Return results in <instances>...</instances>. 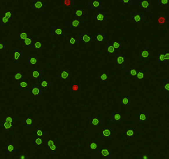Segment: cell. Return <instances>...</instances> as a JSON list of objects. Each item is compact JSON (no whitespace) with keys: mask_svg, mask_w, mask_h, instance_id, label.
<instances>
[{"mask_svg":"<svg viewBox=\"0 0 169 159\" xmlns=\"http://www.w3.org/2000/svg\"><path fill=\"white\" fill-rule=\"evenodd\" d=\"M11 53L12 57L11 58V62L12 64H21V57H22V51L19 47H11Z\"/></svg>","mask_w":169,"mask_h":159,"instance_id":"obj_1","label":"cell"},{"mask_svg":"<svg viewBox=\"0 0 169 159\" xmlns=\"http://www.w3.org/2000/svg\"><path fill=\"white\" fill-rule=\"evenodd\" d=\"M92 40L91 32H83L81 31L79 32V36H77V42L78 44L82 43H90Z\"/></svg>","mask_w":169,"mask_h":159,"instance_id":"obj_2","label":"cell"},{"mask_svg":"<svg viewBox=\"0 0 169 159\" xmlns=\"http://www.w3.org/2000/svg\"><path fill=\"white\" fill-rule=\"evenodd\" d=\"M126 137L130 139H135L139 138V130L137 127H129L126 129Z\"/></svg>","mask_w":169,"mask_h":159,"instance_id":"obj_3","label":"cell"},{"mask_svg":"<svg viewBox=\"0 0 169 159\" xmlns=\"http://www.w3.org/2000/svg\"><path fill=\"white\" fill-rule=\"evenodd\" d=\"M70 77V69H60L58 71V79L60 81H69Z\"/></svg>","mask_w":169,"mask_h":159,"instance_id":"obj_4","label":"cell"},{"mask_svg":"<svg viewBox=\"0 0 169 159\" xmlns=\"http://www.w3.org/2000/svg\"><path fill=\"white\" fill-rule=\"evenodd\" d=\"M64 33H65V28L63 26L52 27V34L55 37H64Z\"/></svg>","mask_w":169,"mask_h":159,"instance_id":"obj_5","label":"cell"},{"mask_svg":"<svg viewBox=\"0 0 169 159\" xmlns=\"http://www.w3.org/2000/svg\"><path fill=\"white\" fill-rule=\"evenodd\" d=\"M123 120V113L121 111H112L111 121L112 123H121Z\"/></svg>","mask_w":169,"mask_h":159,"instance_id":"obj_6","label":"cell"},{"mask_svg":"<svg viewBox=\"0 0 169 159\" xmlns=\"http://www.w3.org/2000/svg\"><path fill=\"white\" fill-rule=\"evenodd\" d=\"M132 21L135 22H143L144 21V16H143V11L134 10L132 12Z\"/></svg>","mask_w":169,"mask_h":159,"instance_id":"obj_7","label":"cell"},{"mask_svg":"<svg viewBox=\"0 0 169 159\" xmlns=\"http://www.w3.org/2000/svg\"><path fill=\"white\" fill-rule=\"evenodd\" d=\"M102 118L99 116H91L89 118V126L91 128H100Z\"/></svg>","mask_w":169,"mask_h":159,"instance_id":"obj_8","label":"cell"},{"mask_svg":"<svg viewBox=\"0 0 169 159\" xmlns=\"http://www.w3.org/2000/svg\"><path fill=\"white\" fill-rule=\"evenodd\" d=\"M137 119L139 123H148L149 122V112L148 111H138Z\"/></svg>","mask_w":169,"mask_h":159,"instance_id":"obj_9","label":"cell"},{"mask_svg":"<svg viewBox=\"0 0 169 159\" xmlns=\"http://www.w3.org/2000/svg\"><path fill=\"white\" fill-rule=\"evenodd\" d=\"M116 59V63L118 65H125L128 62V54L127 53H117Z\"/></svg>","mask_w":169,"mask_h":159,"instance_id":"obj_10","label":"cell"},{"mask_svg":"<svg viewBox=\"0 0 169 159\" xmlns=\"http://www.w3.org/2000/svg\"><path fill=\"white\" fill-rule=\"evenodd\" d=\"M121 105H123V106L131 107L133 105V97L130 95H122L121 99Z\"/></svg>","mask_w":169,"mask_h":159,"instance_id":"obj_11","label":"cell"},{"mask_svg":"<svg viewBox=\"0 0 169 159\" xmlns=\"http://www.w3.org/2000/svg\"><path fill=\"white\" fill-rule=\"evenodd\" d=\"M95 42L105 43L107 41V34L105 32H96L95 33Z\"/></svg>","mask_w":169,"mask_h":159,"instance_id":"obj_12","label":"cell"},{"mask_svg":"<svg viewBox=\"0 0 169 159\" xmlns=\"http://www.w3.org/2000/svg\"><path fill=\"white\" fill-rule=\"evenodd\" d=\"M43 76V70L39 68H34L31 70V78L34 81H39Z\"/></svg>","mask_w":169,"mask_h":159,"instance_id":"obj_13","label":"cell"},{"mask_svg":"<svg viewBox=\"0 0 169 159\" xmlns=\"http://www.w3.org/2000/svg\"><path fill=\"white\" fill-rule=\"evenodd\" d=\"M28 86V83L26 80H18L16 81V89L17 90H21V91H24L27 89Z\"/></svg>","mask_w":169,"mask_h":159,"instance_id":"obj_14","label":"cell"},{"mask_svg":"<svg viewBox=\"0 0 169 159\" xmlns=\"http://www.w3.org/2000/svg\"><path fill=\"white\" fill-rule=\"evenodd\" d=\"M31 9L36 12H41L43 9V1L42 0H32L31 1Z\"/></svg>","mask_w":169,"mask_h":159,"instance_id":"obj_15","label":"cell"},{"mask_svg":"<svg viewBox=\"0 0 169 159\" xmlns=\"http://www.w3.org/2000/svg\"><path fill=\"white\" fill-rule=\"evenodd\" d=\"M5 151L8 155L17 153V144L15 143H7L5 144Z\"/></svg>","mask_w":169,"mask_h":159,"instance_id":"obj_16","label":"cell"},{"mask_svg":"<svg viewBox=\"0 0 169 159\" xmlns=\"http://www.w3.org/2000/svg\"><path fill=\"white\" fill-rule=\"evenodd\" d=\"M107 19V13L101 9L95 12V21L96 22H105Z\"/></svg>","mask_w":169,"mask_h":159,"instance_id":"obj_17","label":"cell"},{"mask_svg":"<svg viewBox=\"0 0 169 159\" xmlns=\"http://www.w3.org/2000/svg\"><path fill=\"white\" fill-rule=\"evenodd\" d=\"M101 128V139H104V138H111L112 137V128L111 127H102Z\"/></svg>","mask_w":169,"mask_h":159,"instance_id":"obj_18","label":"cell"},{"mask_svg":"<svg viewBox=\"0 0 169 159\" xmlns=\"http://www.w3.org/2000/svg\"><path fill=\"white\" fill-rule=\"evenodd\" d=\"M101 0H91L89 4V10L98 11L101 9Z\"/></svg>","mask_w":169,"mask_h":159,"instance_id":"obj_19","label":"cell"},{"mask_svg":"<svg viewBox=\"0 0 169 159\" xmlns=\"http://www.w3.org/2000/svg\"><path fill=\"white\" fill-rule=\"evenodd\" d=\"M37 85L41 87L43 91H46L49 90V81L47 79H44L43 77L37 81Z\"/></svg>","mask_w":169,"mask_h":159,"instance_id":"obj_20","label":"cell"},{"mask_svg":"<svg viewBox=\"0 0 169 159\" xmlns=\"http://www.w3.org/2000/svg\"><path fill=\"white\" fill-rule=\"evenodd\" d=\"M100 158L111 159L112 158V151L108 148H100Z\"/></svg>","mask_w":169,"mask_h":159,"instance_id":"obj_21","label":"cell"},{"mask_svg":"<svg viewBox=\"0 0 169 159\" xmlns=\"http://www.w3.org/2000/svg\"><path fill=\"white\" fill-rule=\"evenodd\" d=\"M31 94L35 96H41L43 95V90L37 84H33L31 85Z\"/></svg>","mask_w":169,"mask_h":159,"instance_id":"obj_22","label":"cell"},{"mask_svg":"<svg viewBox=\"0 0 169 159\" xmlns=\"http://www.w3.org/2000/svg\"><path fill=\"white\" fill-rule=\"evenodd\" d=\"M12 25V20L6 18L4 15L0 17V27H9Z\"/></svg>","mask_w":169,"mask_h":159,"instance_id":"obj_23","label":"cell"},{"mask_svg":"<svg viewBox=\"0 0 169 159\" xmlns=\"http://www.w3.org/2000/svg\"><path fill=\"white\" fill-rule=\"evenodd\" d=\"M59 150L60 147L58 144H53L51 146H49L48 148L46 150V153L47 154H57L59 153Z\"/></svg>","mask_w":169,"mask_h":159,"instance_id":"obj_24","label":"cell"},{"mask_svg":"<svg viewBox=\"0 0 169 159\" xmlns=\"http://www.w3.org/2000/svg\"><path fill=\"white\" fill-rule=\"evenodd\" d=\"M33 43L32 37L27 36L25 39L21 40V47L22 48H31V45Z\"/></svg>","mask_w":169,"mask_h":159,"instance_id":"obj_25","label":"cell"},{"mask_svg":"<svg viewBox=\"0 0 169 159\" xmlns=\"http://www.w3.org/2000/svg\"><path fill=\"white\" fill-rule=\"evenodd\" d=\"M31 144H36L38 148H43L44 144H43V139L38 138V137H32L31 138Z\"/></svg>","mask_w":169,"mask_h":159,"instance_id":"obj_26","label":"cell"},{"mask_svg":"<svg viewBox=\"0 0 169 159\" xmlns=\"http://www.w3.org/2000/svg\"><path fill=\"white\" fill-rule=\"evenodd\" d=\"M0 127L2 128H3V129H5L7 132L9 133V132H11V131L12 130V128L15 127V125L8 123V122H7V121H3V122L0 123Z\"/></svg>","mask_w":169,"mask_h":159,"instance_id":"obj_27","label":"cell"},{"mask_svg":"<svg viewBox=\"0 0 169 159\" xmlns=\"http://www.w3.org/2000/svg\"><path fill=\"white\" fill-rule=\"evenodd\" d=\"M149 47L148 46H145L143 47V49L140 53H138L136 57L137 58H141V59H146L149 57Z\"/></svg>","mask_w":169,"mask_h":159,"instance_id":"obj_28","label":"cell"},{"mask_svg":"<svg viewBox=\"0 0 169 159\" xmlns=\"http://www.w3.org/2000/svg\"><path fill=\"white\" fill-rule=\"evenodd\" d=\"M137 4H138L139 6H140V7L143 8V11L149 12V2L148 0H138V1H137Z\"/></svg>","mask_w":169,"mask_h":159,"instance_id":"obj_29","label":"cell"},{"mask_svg":"<svg viewBox=\"0 0 169 159\" xmlns=\"http://www.w3.org/2000/svg\"><path fill=\"white\" fill-rule=\"evenodd\" d=\"M105 51L107 54H113L116 53V49L114 48V46L111 44V42H105Z\"/></svg>","mask_w":169,"mask_h":159,"instance_id":"obj_30","label":"cell"},{"mask_svg":"<svg viewBox=\"0 0 169 159\" xmlns=\"http://www.w3.org/2000/svg\"><path fill=\"white\" fill-rule=\"evenodd\" d=\"M100 148H101V144L98 143V142H93L89 146V151H90V153L92 154L95 153V152L97 151V149Z\"/></svg>","mask_w":169,"mask_h":159,"instance_id":"obj_31","label":"cell"},{"mask_svg":"<svg viewBox=\"0 0 169 159\" xmlns=\"http://www.w3.org/2000/svg\"><path fill=\"white\" fill-rule=\"evenodd\" d=\"M86 15V13L84 10H81V9H78L73 12V18L75 19H81L82 17Z\"/></svg>","mask_w":169,"mask_h":159,"instance_id":"obj_32","label":"cell"},{"mask_svg":"<svg viewBox=\"0 0 169 159\" xmlns=\"http://www.w3.org/2000/svg\"><path fill=\"white\" fill-rule=\"evenodd\" d=\"M77 42V36L71 35L69 37V42H68V47L69 48H73L75 46V43Z\"/></svg>","mask_w":169,"mask_h":159,"instance_id":"obj_33","label":"cell"},{"mask_svg":"<svg viewBox=\"0 0 169 159\" xmlns=\"http://www.w3.org/2000/svg\"><path fill=\"white\" fill-rule=\"evenodd\" d=\"M21 77H22V72H21V69H20V68L17 69V70H16L15 74L12 76V80H14V81H18V80H21Z\"/></svg>","mask_w":169,"mask_h":159,"instance_id":"obj_34","label":"cell"},{"mask_svg":"<svg viewBox=\"0 0 169 159\" xmlns=\"http://www.w3.org/2000/svg\"><path fill=\"white\" fill-rule=\"evenodd\" d=\"M81 21H82L81 19H75L74 18V20H72L68 22V26L69 27H78L81 24Z\"/></svg>","mask_w":169,"mask_h":159,"instance_id":"obj_35","label":"cell"},{"mask_svg":"<svg viewBox=\"0 0 169 159\" xmlns=\"http://www.w3.org/2000/svg\"><path fill=\"white\" fill-rule=\"evenodd\" d=\"M158 22H159V25L163 26L166 22H168V16H160L159 18H158Z\"/></svg>","mask_w":169,"mask_h":159,"instance_id":"obj_36","label":"cell"},{"mask_svg":"<svg viewBox=\"0 0 169 159\" xmlns=\"http://www.w3.org/2000/svg\"><path fill=\"white\" fill-rule=\"evenodd\" d=\"M143 73H144L143 69H139L138 72H137V74H136V76H135L134 80H139V81L143 80V76H144V74Z\"/></svg>","mask_w":169,"mask_h":159,"instance_id":"obj_37","label":"cell"},{"mask_svg":"<svg viewBox=\"0 0 169 159\" xmlns=\"http://www.w3.org/2000/svg\"><path fill=\"white\" fill-rule=\"evenodd\" d=\"M27 36H28V35H27L26 32H18L16 33V37L17 39H20V40H23Z\"/></svg>","mask_w":169,"mask_h":159,"instance_id":"obj_38","label":"cell"},{"mask_svg":"<svg viewBox=\"0 0 169 159\" xmlns=\"http://www.w3.org/2000/svg\"><path fill=\"white\" fill-rule=\"evenodd\" d=\"M139 69H136V68H133V69H127V74L129 76H130L132 79H134V77L136 76L137 72H138Z\"/></svg>","mask_w":169,"mask_h":159,"instance_id":"obj_39","label":"cell"},{"mask_svg":"<svg viewBox=\"0 0 169 159\" xmlns=\"http://www.w3.org/2000/svg\"><path fill=\"white\" fill-rule=\"evenodd\" d=\"M159 63L160 65H165V64H168L166 62V59H165V56H164V53L163 52H160L159 54Z\"/></svg>","mask_w":169,"mask_h":159,"instance_id":"obj_40","label":"cell"},{"mask_svg":"<svg viewBox=\"0 0 169 159\" xmlns=\"http://www.w3.org/2000/svg\"><path fill=\"white\" fill-rule=\"evenodd\" d=\"M5 121L12 123V124H13V125L16 126V123H17V117H15V116H8V117H6L5 118Z\"/></svg>","mask_w":169,"mask_h":159,"instance_id":"obj_41","label":"cell"},{"mask_svg":"<svg viewBox=\"0 0 169 159\" xmlns=\"http://www.w3.org/2000/svg\"><path fill=\"white\" fill-rule=\"evenodd\" d=\"M26 125L27 128H31L33 126V117L32 115H29L26 119Z\"/></svg>","mask_w":169,"mask_h":159,"instance_id":"obj_42","label":"cell"},{"mask_svg":"<svg viewBox=\"0 0 169 159\" xmlns=\"http://www.w3.org/2000/svg\"><path fill=\"white\" fill-rule=\"evenodd\" d=\"M36 136L38 138H41V139H44V134H43V128L41 126H38L36 128Z\"/></svg>","mask_w":169,"mask_h":159,"instance_id":"obj_43","label":"cell"},{"mask_svg":"<svg viewBox=\"0 0 169 159\" xmlns=\"http://www.w3.org/2000/svg\"><path fill=\"white\" fill-rule=\"evenodd\" d=\"M68 90L71 92H75V91H78L80 90V86L78 85H70L68 87Z\"/></svg>","mask_w":169,"mask_h":159,"instance_id":"obj_44","label":"cell"},{"mask_svg":"<svg viewBox=\"0 0 169 159\" xmlns=\"http://www.w3.org/2000/svg\"><path fill=\"white\" fill-rule=\"evenodd\" d=\"M26 63L28 65H36L37 63V59L36 57H29L26 59Z\"/></svg>","mask_w":169,"mask_h":159,"instance_id":"obj_45","label":"cell"},{"mask_svg":"<svg viewBox=\"0 0 169 159\" xmlns=\"http://www.w3.org/2000/svg\"><path fill=\"white\" fill-rule=\"evenodd\" d=\"M43 46V43L41 41H35L32 43L31 45V48H36V49H41Z\"/></svg>","mask_w":169,"mask_h":159,"instance_id":"obj_46","label":"cell"},{"mask_svg":"<svg viewBox=\"0 0 169 159\" xmlns=\"http://www.w3.org/2000/svg\"><path fill=\"white\" fill-rule=\"evenodd\" d=\"M112 78L111 75H109L107 73H103L101 76H100V80L102 81H107V80H110Z\"/></svg>","mask_w":169,"mask_h":159,"instance_id":"obj_47","label":"cell"},{"mask_svg":"<svg viewBox=\"0 0 169 159\" xmlns=\"http://www.w3.org/2000/svg\"><path fill=\"white\" fill-rule=\"evenodd\" d=\"M122 6H131L133 4V0H121Z\"/></svg>","mask_w":169,"mask_h":159,"instance_id":"obj_48","label":"cell"},{"mask_svg":"<svg viewBox=\"0 0 169 159\" xmlns=\"http://www.w3.org/2000/svg\"><path fill=\"white\" fill-rule=\"evenodd\" d=\"M7 50L6 43L4 41H0V53H5Z\"/></svg>","mask_w":169,"mask_h":159,"instance_id":"obj_49","label":"cell"},{"mask_svg":"<svg viewBox=\"0 0 169 159\" xmlns=\"http://www.w3.org/2000/svg\"><path fill=\"white\" fill-rule=\"evenodd\" d=\"M63 4L65 7H73V0H63Z\"/></svg>","mask_w":169,"mask_h":159,"instance_id":"obj_50","label":"cell"},{"mask_svg":"<svg viewBox=\"0 0 169 159\" xmlns=\"http://www.w3.org/2000/svg\"><path fill=\"white\" fill-rule=\"evenodd\" d=\"M111 44L114 46V48L115 49H121L122 48V44L121 43H120V42H118V41H112V42H111Z\"/></svg>","mask_w":169,"mask_h":159,"instance_id":"obj_51","label":"cell"},{"mask_svg":"<svg viewBox=\"0 0 169 159\" xmlns=\"http://www.w3.org/2000/svg\"><path fill=\"white\" fill-rule=\"evenodd\" d=\"M159 6H169V0H158Z\"/></svg>","mask_w":169,"mask_h":159,"instance_id":"obj_52","label":"cell"},{"mask_svg":"<svg viewBox=\"0 0 169 159\" xmlns=\"http://www.w3.org/2000/svg\"><path fill=\"white\" fill-rule=\"evenodd\" d=\"M163 88H164V90H165L169 91V79L168 80H164Z\"/></svg>","mask_w":169,"mask_h":159,"instance_id":"obj_53","label":"cell"},{"mask_svg":"<svg viewBox=\"0 0 169 159\" xmlns=\"http://www.w3.org/2000/svg\"><path fill=\"white\" fill-rule=\"evenodd\" d=\"M53 144H55L54 139H53V138H51V137H48V139H47V145H48V147H49V146H51Z\"/></svg>","mask_w":169,"mask_h":159,"instance_id":"obj_54","label":"cell"},{"mask_svg":"<svg viewBox=\"0 0 169 159\" xmlns=\"http://www.w3.org/2000/svg\"><path fill=\"white\" fill-rule=\"evenodd\" d=\"M6 18H9V19H12V13L11 12V11H7L5 12V14H4Z\"/></svg>","mask_w":169,"mask_h":159,"instance_id":"obj_55","label":"cell"},{"mask_svg":"<svg viewBox=\"0 0 169 159\" xmlns=\"http://www.w3.org/2000/svg\"><path fill=\"white\" fill-rule=\"evenodd\" d=\"M164 56H165V59H166V62L168 64L169 63V53H164Z\"/></svg>","mask_w":169,"mask_h":159,"instance_id":"obj_56","label":"cell"},{"mask_svg":"<svg viewBox=\"0 0 169 159\" xmlns=\"http://www.w3.org/2000/svg\"><path fill=\"white\" fill-rule=\"evenodd\" d=\"M20 159H24V158H26V155H25V154H22L20 158H19Z\"/></svg>","mask_w":169,"mask_h":159,"instance_id":"obj_57","label":"cell"},{"mask_svg":"<svg viewBox=\"0 0 169 159\" xmlns=\"http://www.w3.org/2000/svg\"><path fill=\"white\" fill-rule=\"evenodd\" d=\"M142 158H143V159H148V158H149V156H148L147 154H146V155H143Z\"/></svg>","mask_w":169,"mask_h":159,"instance_id":"obj_58","label":"cell"},{"mask_svg":"<svg viewBox=\"0 0 169 159\" xmlns=\"http://www.w3.org/2000/svg\"><path fill=\"white\" fill-rule=\"evenodd\" d=\"M0 111H1V103H0Z\"/></svg>","mask_w":169,"mask_h":159,"instance_id":"obj_59","label":"cell"},{"mask_svg":"<svg viewBox=\"0 0 169 159\" xmlns=\"http://www.w3.org/2000/svg\"><path fill=\"white\" fill-rule=\"evenodd\" d=\"M168 126H169V121H168Z\"/></svg>","mask_w":169,"mask_h":159,"instance_id":"obj_60","label":"cell"}]
</instances>
